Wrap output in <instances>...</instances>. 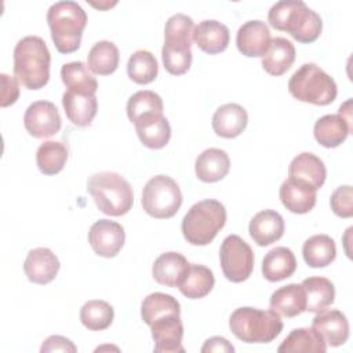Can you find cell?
<instances>
[{
	"label": "cell",
	"mask_w": 353,
	"mask_h": 353,
	"mask_svg": "<svg viewBox=\"0 0 353 353\" xmlns=\"http://www.w3.org/2000/svg\"><path fill=\"white\" fill-rule=\"evenodd\" d=\"M268 21L277 30L287 32L299 43L309 44L319 39L323 22L320 15L301 0H281L274 3Z\"/></svg>",
	"instance_id": "obj_1"
},
{
	"label": "cell",
	"mask_w": 353,
	"mask_h": 353,
	"mask_svg": "<svg viewBox=\"0 0 353 353\" xmlns=\"http://www.w3.org/2000/svg\"><path fill=\"white\" fill-rule=\"evenodd\" d=\"M51 54L39 36L21 39L14 48L15 79L28 90L43 88L50 79Z\"/></svg>",
	"instance_id": "obj_2"
},
{
	"label": "cell",
	"mask_w": 353,
	"mask_h": 353,
	"mask_svg": "<svg viewBox=\"0 0 353 353\" xmlns=\"http://www.w3.org/2000/svg\"><path fill=\"white\" fill-rule=\"evenodd\" d=\"M47 23L55 48L61 54H70L81 44L87 14L76 1H57L47 11Z\"/></svg>",
	"instance_id": "obj_3"
},
{
	"label": "cell",
	"mask_w": 353,
	"mask_h": 353,
	"mask_svg": "<svg viewBox=\"0 0 353 353\" xmlns=\"http://www.w3.org/2000/svg\"><path fill=\"white\" fill-rule=\"evenodd\" d=\"M87 192L98 210L110 216L125 215L134 203V193L128 181L112 171L91 175L87 182Z\"/></svg>",
	"instance_id": "obj_4"
},
{
	"label": "cell",
	"mask_w": 353,
	"mask_h": 353,
	"mask_svg": "<svg viewBox=\"0 0 353 353\" xmlns=\"http://www.w3.org/2000/svg\"><path fill=\"white\" fill-rule=\"evenodd\" d=\"M226 223L225 205L214 199L193 204L182 219V234L192 245L210 244Z\"/></svg>",
	"instance_id": "obj_5"
},
{
	"label": "cell",
	"mask_w": 353,
	"mask_h": 353,
	"mask_svg": "<svg viewBox=\"0 0 353 353\" xmlns=\"http://www.w3.org/2000/svg\"><path fill=\"white\" fill-rule=\"evenodd\" d=\"M229 327L233 335L245 343H269L280 335L283 321L273 310L244 306L230 314Z\"/></svg>",
	"instance_id": "obj_6"
},
{
	"label": "cell",
	"mask_w": 353,
	"mask_h": 353,
	"mask_svg": "<svg viewBox=\"0 0 353 353\" xmlns=\"http://www.w3.org/2000/svg\"><path fill=\"white\" fill-rule=\"evenodd\" d=\"M288 91L295 99L319 106L332 103L338 94L335 80L312 62L303 63L294 72L288 81Z\"/></svg>",
	"instance_id": "obj_7"
},
{
	"label": "cell",
	"mask_w": 353,
	"mask_h": 353,
	"mask_svg": "<svg viewBox=\"0 0 353 353\" xmlns=\"http://www.w3.org/2000/svg\"><path fill=\"white\" fill-rule=\"evenodd\" d=\"M182 205L179 185L168 175L150 178L142 192V207L145 212L156 219L174 216Z\"/></svg>",
	"instance_id": "obj_8"
},
{
	"label": "cell",
	"mask_w": 353,
	"mask_h": 353,
	"mask_svg": "<svg viewBox=\"0 0 353 353\" xmlns=\"http://www.w3.org/2000/svg\"><path fill=\"white\" fill-rule=\"evenodd\" d=\"M219 261L223 276L232 283L245 281L254 269V252L237 234L223 239L219 248Z\"/></svg>",
	"instance_id": "obj_9"
},
{
	"label": "cell",
	"mask_w": 353,
	"mask_h": 353,
	"mask_svg": "<svg viewBox=\"0 0 353 353\" xmlns=\"http://www.w3.org/2000/svg\"><path fill=\"white\" fill-rule=\"evenodd\" d=\"M23 125L33 138H50L62 125L57 106L50 101H36L30 103L23 116Z\"/></svg>",
	"instance_id": "obj_10"
},
{
	"label": "cell",
	"mask_w": 353,
	"mask_h": 353,
	"mask_svg": "<svg viewBox=\"0 0 353 353\" xmlns=\"http://www.w3.org/2000/svg\"><path fill=\"white\" fill-rule=\"evenodd\" d=\"M125 241L124 228L110 219H99L90 228L88 243L94 252L103 258L116 256Z\"/></svg>",
	"instance_id": "obj_11"
},
{
	"label": "cell",
	"mask_w": 353,
	"mask_h": 353,
	"mask_svg": "<svg viewBox=\"0 0 353 353\" xmlns=\"http://www.w3.org/2000/svg\"><path fill=\"white\" fill-rule=\"evenodd\" d=\"M154 341V352L160 353H183L182 346L183 324L181 314H168L154 320L150 325Z\"/></svg>",
	"instance_id": "obj_12"
},
{
	"label": "cell",
	"mask_w": 353,
	"mask_h": 353,
	"mask_svg": "<svg viewBox=\"0 0 353 353\" xmlns=\"http://www.w3.org/2000/svg\"><path fill=\"white\" fill-rule=\"evenodd\" d=\"M269 26L261 19H252L243 23L236 34V46L239 51L248 57H263L270 44Z\"/></svg>",
	"instance_id": "obj_13"
},
{
	"label": "cell",
	"mask_w": 353,
	"mask_h": 353,
	"mask_svg": "<svg viewBox=\"0 0 353 353\" xmlns=\"http://www.w3.org/2000/svg\"><path fill=\"white\" fill-rule=\"evenodd\" d=\"M312 328L319 332L327 345L334 347L343 345L349 338V321L336 309L320 310L312 321Z\"/></svg>",
	"instance_id": "obj_14"
},
{
	"label": "cell",
	"mask_w": 353,
	"mask_h": 353,
	"mask_svg": "<svg viewBox=\"0 0 353 353\" xmlns=\"http://www.w3.org/2000/svg\"><path fill=\"white\" fill-rule=\"evenodd\" d=\"M288 178L319 190L325 182L327 170L320 157L310 152H303L290 163Z\"/></svg>",
	"instance_id": "obj_15"
},
{
	"label": "cell",
	"mask_w": 353,
	"mask_h": 353,
	"mask_svg": "<svg viewBox=\"0 0 353 353\" xmlns=\"http://www.w3.org/2000/svg\"><path fill=\"white\" fill-rule=\"evenodd\" d=\"M59 266L57 255L50 248L39 247L28 252L23 270L29 281L34 284H48L57 277Z\"/></svg>",
	"instance_id": "obj_16"
},
{
	"label": "cell",
	"mask_w": 353,
	"mask_h": 353,
	"mask_svg": "<svg viewBox=\"0 0 353 353\" xmlns=\"http://www.w3.org/2000/svg\"><path fill=\"white\" fill-rule=\"evenodd\" d=\"M188 259L175 251L164 252L154 261L152 266L153 279L165 287H178L183 283L188 270H189Z\"/></svg>",
	"instance_id": "obj_17"
},
{
	"label": "cell",
	"mask_w": 353,
	"mask_h": 353,
	"mask_svg": "<svg viewBox=\"0 0 353 353\" xmlns=\"http://www.w3.org/2000/svg\"><path fill=\"white\" fill-rule=\"evenodd\" d=\"M248 232L259 247L270 245L283 237L284 219L274 210L259 211L250 221Z\"/></svg>",
	"instance_id": "obj_18"
},
{
	"label": "cell",
	"mask_w": 353,
	"mask_h": 353,
	"mask_svg": "<svg viewBox=\"0 0 353 353\" xmlns=\"http://www.w3.org/2000/svg\"><path fill=\"white\" fill-rule=\"evenodd\" d=\"M134 125L139 141L149 149H161L170 142L171 127L163 113L145 114Z\"/></svg>",
	"instance_id": "obj_19"
},
{
	"label": "cell",
	"mask_w": 353,
	"mask_h": 353,
	"mask_svg": "<svg viewBox=\"0 0 353 353\" xmlns=\"http://www.w3.org/2000/svg\"><path fill=\"white\" fill-rule=\"evenodd\" d=\"M196 46L207 54H219L229 46L230 33L226 25L215 19L201 21L193 30Z\"/></svg>",
	"instance_id": "obj_20"
},
{
	"label": "cell",
	"mask_w": 353,
	"mask_h": 353,
	"mask_svg": "<svg viewBox=\"0 0 353 353\" xmlns=\"http://www.w3.org/2000/svg\"><path fill=\"white\" fill-rule=\"evenodd\" d=\"M247 110L239 103H225L219 106L212 116V130L218 137L236 138L247 127Z\"/></svg>",
	"instance_id": "obj_21"
},
{
	"label": "cell",
	"mask_w": 353,
	"mask_h": 353,
	"mask_svg": "<svg viewBox=\"0 0 353 353\" xmlns=\"http://www.w3.org/2000/svg\"><path fill=\"white\" fill-rule=\"evenodd\" d=\"M352 130L353 123L347 121L342 114L336 113L320 117L313 127V134L321 146L331 149L343 143Z\"/></svg>",
	"instance_id": "obj_22"
},
{
	"label": "cell",
	"mask_w": 353,
	"mask_h": 353,
	"mask_svg": "<svg viewBox=\"0 0 353 353\" xmlns=\"http://www.w3.org/2000/svg\"><path fill=\"white\" fill-rule=\"evenodd\" d=\"M269 306L283 317H295L306 312V295L302 284L291 283L277 288L270 296Z\"/></svg>",
	"instance_id": "obj_23"
},
{
	"label": "cell",
	"mask_w": 353,
	"mask_h": 353,
	"mask_svg": "<svg viewBox=\"0 0 353 353\" xmlns=\"http://www.w3.org/2000/svg\"><path fill=\"white\" fill-rule=\"evenodd\" d=\"M230 168V160L223 149L210 148L201 152L194 163V171L201 182L212 183L223 179Z\"/></svg>",
	"instance_id": "obj_24"
},
{
	"label": "cell",
	"mask_w": 353,
	"mask_h": 353,
	"mask_svg": "<svg viewBox=\"0 0 353 353\" xmlns=\"http://www.w3.org/2000/svg\"><path fill=\"white\" fill-rule=\"evenodd\" d=\"M62 105L66 117L77 127L90 125L98 110V101L95 95L80 94L69 90L62 95Z\"/></svg>",
	"instance_id": "obj_25"
},
{
	"label": "cell",
	"mask_w": 353,
	"mask_h": 353,
	"mask_svg": "<svg viewBox=\"0 0 353 353\" xmlns=\"http://www.w3.org/2000/svg\"><path fill=\"white\" fill-rule=\"evenodd\" d=\"M316 189L287 178L280 186L283 205L294 214H306L316 205Z\"/></svg>",
	"instance_id": "obj_26"
},
{
	"label": "cell",
	"mask_w": 353,
	"mask_h": 353,
	"mask_svg": "<svg viewBox=\"0 0 353 353\" xmlns=\"http://www.w3.org/2000/svg\"><path fill=\"white\" fill-rule=\"evenodd\" d=\"M295 61V47L284 37L270 40L269 48L262 57V68L272 76L284 74Z\"/></svg>",
	"instance_id": "obj_27"
},
{
	"label": "cell",
	"mask_w": 353,
	"mask_h": 353,
	"mask_svg": "<svg viewBox=\"0 0 353 353\" xmlns=\"http://www.w3.org/2000/svg\"><path fill=\"white\" fill-rule=\"evenodd\" d=\"M296 270L294 252L287 247L272 248L262 261V274L268 281L276 283L291 277Z\"/></svg>",
	"instance_id": "obj_28"
},
{
	"label": "cell",
	"mask_w": 353,
	"mask_h": 353,
	"mask_svg": "<svg viewBox=\"0 0 353 353\" xmlns=\"http://www.w3.org/2000/svg\"><path fill=\"white\" fill-rule=\"evenodd\" d=\"M302 255L307 266L325 268L336 256L335 241L328 234H314L303 243Z\"/></svg>",
	"instance_id": "obj_29"
},
{
	"label": "cell",
	"mask_w": 353,
	"mask_h": 353,
	"mask_svg": "<svg viewBox=\"0 0 353 353\" xmlns=\"http://www.w3.org/2000/svg\"><path fill=\"white\" fill-rule=\"evenodd\" d=\"M302 287L306 295V312L319 313L334 303L335 288L331 280L321 276H313L305 279Z\"/></svg>",
	"instance_id": "obj_30"
},
{
	"label": "cell",
	"mask_w": 353,
	"mask_h": 353,
	"mask_svg": "<svg viewBox=\"0 0 353 353\" xmlns=\"http://www.w3.org/2000/svg\"><path fill=\"white\" fill-rule=\"evenodd\" d=\"M61 79L69 91L95 95L98 90V81L91 74L88 66L81 62H68L61 68Z\"/></svg>",
	"instance_id": "obj_31"
},
{
	"label": "cell",
	"mask_w": 353,
	"mask_h": 353,
	"mask_svg": "<svg viewBox=\"0 0 353 353\" xmlns=\"http://www.w3.org/2000/svg\"><path fill=\"white\" fill-rule=\"evenodd\" d=\"M325 350H327V343L319 335V332L312 327L292 330L277 349V352L280 353H299V352L324 353Z\"/></svg>",
	"instance_id": "obj_32"
},
{
	"label": "cell",
	"mask_w": 353,
	"mask_h": 353,
	"mask_svg": "<svg viewBox=\"0 0 353 353\" xmlns=\"http://www.w3.org/2000/svg\"><path fill=\"white\" fill-rule=\"evenodd\" d=\"M120 55L114 43L101 40L95 43L87 55L88 69L99 76L112 74L119 66Z\"/></svg>",
	"instance_id": "obj_33"
},
{
	"label": "cell",
	"mask_w": 353,
	"mask_h": 353,
	"mask_svg": "<svg viewBox=\"0 0 353 353\" xmlns=\"http://www.w3.org/2000/svg\"><path fill=\"white\" fill-rule=\"evenodd\" d=\"M215 279L210 268L204 265L190 263L188 274L183 283L179 285V291L189 299H200L211 292Z\"/></svg>",
	"instance_id": "obj_34"
},
{
	"label": "cell",
	"mask_w": 353,
	"mask_h": 353,
	"mask_svg": "<svg viewBox=\"0 0 353 353\" xmlns=\"http://www.w3.org/2000/svg\"><path fill=\"white\" fill-rule=\"evenodd\" d=\"M68 160V149L62 142L44 141L36 152V163L44 175L61 172Z\"/></svg>",
	"instance_id": "obj_35"
},
{
	"label": "cell",
	"mask_w": 353,
	"mask_h": 353,
	"mask_svg": "<svg viewBox=\"0 0 353 353\" xmlns=\"http://www.w3.org/2000/svg\"><path fill=\"white\" fill-rule=\"evenodd\" d=\"M168 314H181L179 302L170 294H149L141 305V316L148 325H150L154 320Z\"/></svg>",
	"instance_id": "obj_36"
},
{
	"label": "cell",
	"mask_w": 353,
	"mask_h": 353,
	"mask_svg": "<svg viewBox=\"0 0 353 353\" xmlns=\"http://www.w3.org/2000/svg\"><path fill=\"white\" fill-rule=\"evenodd\" d=\"M127 73L137 84L152 83L159 73V65L154 55L148 50H137L128 58Z\"/></svg>",
	"instance_id": "obj_37"
},
{
	"label": "cell",
	"mask_w": 353,
	"mask_h": 353,
	"mask_svg": "<svg viewBox=\"0 0 353 353\" xmlns=\"http://www.w3.org/2000/svg\"><path fill=\"white\" fill-rule=\"evenodd\" d=\"M114 319V310L110 303L101 299H91L80 309V321L90 331L106 330Z\"/></svg>",
	"instance_id": "obj_38"
},
{
	"label": "cell",
	"mask_w": 353,
	"mask_h": 353,
	"mask_svg": "<svg viewBox=\"0 0 353 353\" xmlns=\"http://www.w3.org/2000/svg\"><path fill=\"white\" fill-rule=\"evenodd\" d=\"M194 22L185 14L170 17L164 28V44L175 47H190L193 40Z\"/></svg>",
	"instance_id": "obj_39"
},
{
	"label": "cell",
	"mask_w": 353,
	"mask_h": 353,
	"mask_svg": "<svg viewBox=\"0 0 353 353\" xmlns=\"http://www.w3.org/2000/svg\"><path fill=\"white\" fill-rule=\"evenodd\" d=\"M150 113H163V99L150 90H142L132 94L127 102V116L131 123Z\"/></svg>",
	"instance_id": "obj_40"
},
{
	"label": "cell",
	"mask_w": 353,
	"mask_h": 353,
	"mask_svg": "<svg viewBox=\"0 0 353 353\" xmlns=\"http://www.w3.org/2000/svg\"><path fill=\"white\" fill-rule=\"evenodd\" d=\"M161 58L165 70L174 76L185 74L192 65V50L189 47H174L163 44Z\"/></svg>",
	"instance_id": "obj_41"
},
{
	"label": "cell",
	"mask_w": 353,
	"mask_h": 353,
	"mask_svg": "<svg viewBox=\"0 0 353 353\" xmlns=\"http://www.w3.org/2000/svg\"><path fill=\"white\" fill-rule=\"evenodd\" d=\"M331 208L341 218L353 216V190L350 185L338 186L330 199Z\"/></svg>",
	"instance_id": "obj_42"
},
{
	"label": "cell",
	"mask_w": 353,
	"mask_h": 353,
	"mask_svg": "<svg viewBox=\"0 0 353 353\" xmlns=\"http://www.w3.org/2000/svg\"><path fill=\"white\" fill-rule=\"evenodd\" d=\"M1 77V108H7L12 103L17 102L18 97H19V87H18V81L17 79L6 74V73H1L0 74Z\"/></svg>",
	"instance_id": "obj_43"
},
{
	"label": "cell",
	"mask_w": 353,
	"mask_h": 353,
	"mask_svg": "<svg viewBox=\"0 0 353 353\" xmlns=\"http://www.w3.org/2000/svg\"><path fill=\"white\" fill-rule=\"evenodd\" d=\"M41 353H50V352H66V353H76L77 347L73 345V342L65 336L61 335H51L48 336L41 347Z\"/></svg>",
	"instance_id": "obj_44"
},
{
	"label": "cell",
	"mask_w": 353,
	"mask_h": 353,
	"mask_svg": "<svg viewBox=\"0 0 353 353\" xmlns=\"http://www.w3.org/2000/svg\"><path fill=\"white\" fill-rule=\"evenodd\" d=\"M203 353L207 352H228V353H233L234 352V346L223 336H212L208 338L203 347H201Z\"/></svg>",
	"instance_id": "obj_45"
}]
</instances>
